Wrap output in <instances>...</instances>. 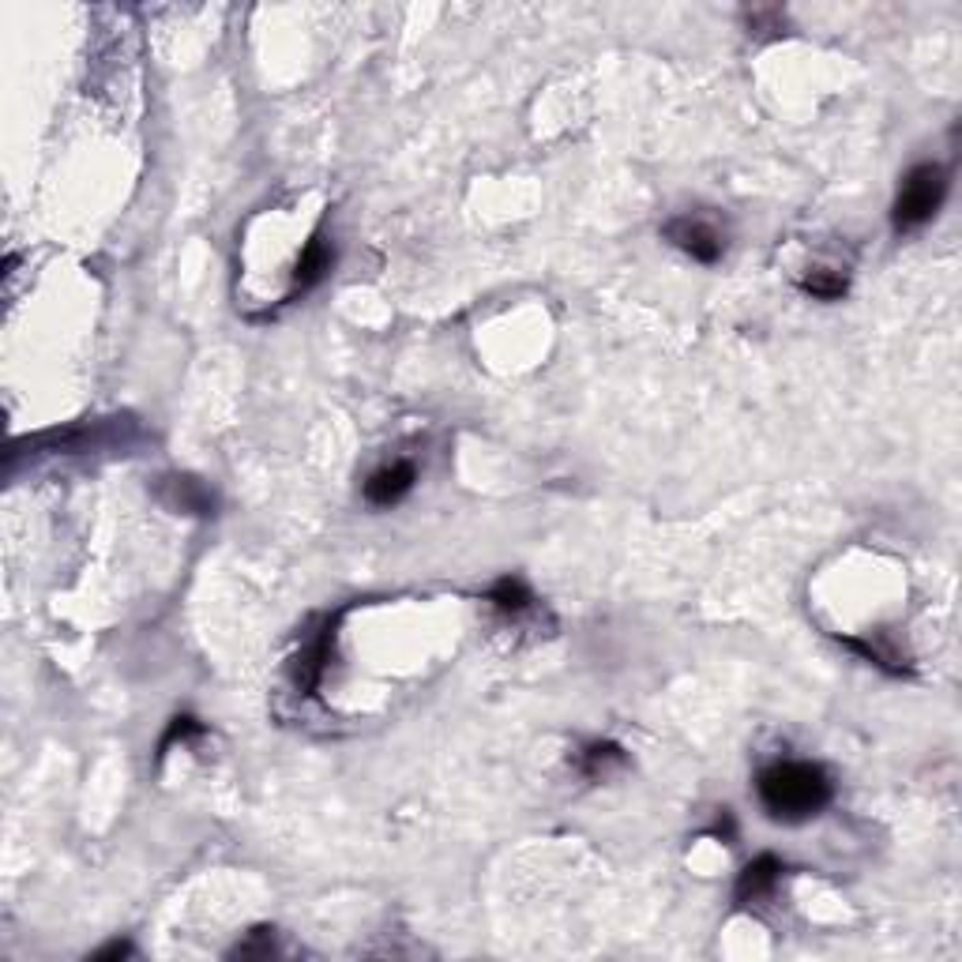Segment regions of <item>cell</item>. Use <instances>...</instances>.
I'll return each mask as SVG.
<instances>
[{
	"label": "cell",
	"instance_id": "cell-8",
	"mask_svg": "<svg viewBox=\"0 0 962 962\" xmlns=\"http://www.w3.org/2000/svg\"><path fill=\"white\" fill-rule=\"evenodd\" d=\"M614 767H625V748L614 745V741H595L583 748L579 756V771L587 774V779H606Z\"/></svg>",
	"mask_w": 962,
	"mask_h": 962
},
{
	"label": "cell",
	"instance_id": "cell-12",
	"mask_svg": "<svg viewBox=\"0 0 962 962\" xmlns=\"http://www.w3.org/2000/svg\"><path fill=\"white\" fill-rule=\"evenodd\" d=\"M124 955H132V944H110L99 951V959H124Z\"/></svg>",
	"mask_w": 962,
	"mask_h": 962
},
{
	"label": "cell",
	"instance_id": "cell-10",
	"mask_svg": "<svg viewBox=\"0 0 962 962\" xmlns=\"http://www.w3.org/2000/svg\"><path fill=\"white\" fill-rule=\"evenodd\" d=\"M489 601L493 606H497V614H508V617H515V614H523V609L530 606V590H527V583L523 579H500L497 587L489 590Z\"/></svg>",
	"mask_w": 962,
	"mask_h": 962
},
{
	"label": "cell",
	"instance_id": "cell-7",
	"mask_svg": "<svg viewBox=\"0 0 962 962\" xmlns=\"http://www.w3.org/2000/svg\"><path fill=\"white\" fill-rule=\"evenodd\" d=\"M332 639H335V631H332V625H327V628L313 639V644H308V647L297 655L294 680H297V688H301V692H305V696H308V692H316L320 677H324L327 655H332Z\"/></svg>",
	"mask_w": 962,
	"mask_h": 962
},
{
	"label": "cell",
	"instance_id": "cell-1",
	"mask_svg": "<svg viewBox=\"0 0 962 962\" xmlns=\"http://www.w3.org/2000/svg\"><path fill=\"white\" fill-rule=\"evenodd\" d=\"M756 793L771 820L782 823H804L812 816H820L831 804L834 782L828 779L820 763L809 760H779L763 767L756 779Z\"/></svg>",
	"mask_w": 962,
	"mask_h": 962
},
{
	"label": "cell",
	"instance_id": "cell-4",
	"mask_svg": "<svg viewBox=\"0 0 962 962\" xmlns=\"http://www.w3.org/2000/svg\"><path fill=\"white\" fill-rule=\"evenodd\" d=\"M414 482H417L414 463H406V459L384 463L381 470L368 474V482H365V500L373 504V508H392V504H398V500L406 497V493L414 489Z\"/></svg>",
	"mask_w": 962,
	"mask_h": 962
},
{
	"label": "cell",
	"instance_id": "cell-6",
	"mask_svg": "<svg viewBox=\"0 0 962 962\" xmlns=\"http://www.w3.org/2000/svg\"><path fill=\"white\" fill-rule=\"evenodd\" d=\"M332 264H335V249L327 245L324 233H313V241H308L305 252H301V260H297L294 294H297V290H301V294H305V290H313L320 279H324L327 271H332Z\"/></svg>",
	"mask_w": 962,
	"mask_h": 962
},
{
	"label": "cell",
	"instance_id": "cell-3",
	"mask_svg": "<svg viewBox=\"0 0 962 962\" xmlns=\"http://www.w3.org/2000/svg\"><path fill=\"white\" fill-rule=\"evenodd\" d=\"M666 241H674V245L685 252V256H692L696 264H718L722 260V233H718L711 222L703 219H674L666 222Z\"/></svg>",
	"mask_w": 962,
	"mask_h": 962
},
{
	"label": "cell",
	"instance_id": "cell-2",
	"mask_svg": "<svg viewBox=\"0 0 962 962\" xmlns=\"http://www.w3.org/2000/svg\"><path fill=\"white\" fill-rule=\"evenodd\" d=\"M951 189V173L940 162H921L913 166L907 178H902V189L895 196V207H891V226L895 233H910L918 226H925L929 219H936V211L944 207Z\"/></svg>",
	"mask_w": 962,
	"mask_h": 962
},
{
	"label": "cell",
	"instance_id": "cell-5",
	"mask_svg": "<svg viewBox=\"0 0 962 962\" xmlns=\"http://www.w3.org/2000/svg\"><path fill=\"white\" fill-rule=\"evenodd\" d=\"M782 861L774 858V853H760V858H752L745 864V872L737 877V888H733V899L741 902V907H752V902L767 899L774 891V883L782 880Z\"/></svg>",
	"mask_w": 962,
	"mask_h": 962
},
{
	"label": "cell",
	"instance_id": "cell-11",
	"mask_svg": "<svg viewBox=\"0 0 962 962\" xmlns=\"http://www.w3.org/2000/svg\"><path fill=\"white\" fill-rule=\"evenodd\" d=\"M192 733H203V726L196 722V718H192V715H184V718H173V726L166 730V737H162L159 752H166V748H170L173 741H184V737H192Z\"/></svg>",
	"mask_w": 962,
	"mask_h": 962
},
{
	"label": "cell",
	"instance_id": "cell-9",
	"mask_svg": "<svg viewBox=\"0 0 962 962\" xmlns=\"http://www.w3.org/2000/svg\"><path fill=\"white\" fill-rule=\"evenodd\" d=\"M804 290V294L809 297H816V301H839L842 294H847V275H842V271H834V267H812L809 275H801V283H797Z\"/></svg>",
	"mask_w": 962,
	"mask_h": 962
}]
</instances>
